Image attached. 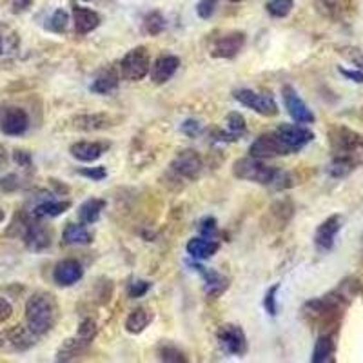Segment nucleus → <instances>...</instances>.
Wrapping results in <instances>:
<instances>
[{"mask_svg":"<svg viewBox=\"0 0 363 363\" xmlns=\"http://www.w3.org/2000/svg\"><path fill=\"white\" fill-rule=\"evenodd\" d=\"M333 149V162L329 166L330 177H345L356 166L363 163V134L347 127H333L329 131Z\"/></svg>","mask_w":363,"mask_h":363,"instance_id":"f257e3e1","label":"nucleus"},{"mask_svg":"<svg viewBox=\"0 0 363 363\" xmlns=\"http://www.w3.org/2000/svg\"><path fill=\"white\" fill-rule=\"evenodd\" d=\"M57 301L49 292H35L26 303V327L35 336L46 335L57 321Z\"/></svg>","mask_w":363,"mask_h":363,"instance_id":"f03ea898","label":"nucleus"},{"mask_svg":"<svg viewBox=\"0 0 363 363\" xmlns=\"http://www.w3.org/2000/svg\"><path fill=\"white\" fill-rule=\"evenodd\" d=\"M233 172L236 178L242 180L262 184V186H271L274 182H282L283 175L276 168H271L263 163L260 158H240L233 163Z\"/></svg>","mask_w":363,"mask_h":363,"instance_id":"7ed1b4c3","label":"nucleus"},{"mask_svg":"<svg viewBox=\"0 0 363 363\" xmlns=\"http://www.w3.org/2000/svg\"><path fill=\"white\" fill-rule=\"evenodd\" d=\"M274 134L280 140L287 154L298 153L300 149L306 148L307 143H311L315 140V133L311 130L303 127L301 124H283L274 131Z\"/></svg>","mask_w":363,"mask_h":363,"instance_id":"20e7f679","label":"nucleus"},{"mask_svg":"<svg viewBox=\"0 0 363 363\" xmlns=\"http://www.w3.org/2000/svg\"><path fill=\"white\" fill-rule=\"evenodd\" d=\"M122 77L130 82H139L143 77H148L151 69V57L145 48H134L130 53H125V57L120 62Z\"/></svg>","mask_w":363,"mask_h":363,"instance_id":"39448f33","label":"nucleus"},{"mask_svg":"<svg viewBox=\"0 0 363 363\" xmlns=\"http://www.w3.org/2000/svg\"><path fill=\"white\" fill-rule=\"evenodd\" d=\"M234 98L242 105L249 107L251 111H256L262 116L278 115V104L269 95H262V93H256V91L251 89H236L234 91Z\"/></svg>","mask_w":363,"mask_h":363,"instance_id":"423d86ee","label":"nucleus"},{"mask_svg":"<svg viewBox=\"0 0 363 363\" xmlns=\"http://www.w3.org/2000/svg\"><path fill=\"white\" fill-rule=\"evenodd\" d=\"M218 344H220V349L225 354H231V356H242V354L247 351V338H245V333L240 329L238 325L227 324L222 325L218 329Z\"/></svg>","mask_w":363,"mask_h":363,"instance_id":"0eeeda50","label":"nucleus"},{"mask_svg":"<svg viewBox=\"0 0 363 363\" xmlns=\"http://www.w3.org/2000/svg\"><path fill=\"white\" fill-rule=\"evenodd\" d=\"M283 102H285V107L289 111L291 118L296 122V124H312L315 122V115L312 111L309 109V105L301 100L298 93L292 89L291 86L283 87Z\"/></svg>","mask_w":363,"mask_h":363,"instance_id":"6e6552de","label":"nucleus"},{"mask_svg":"<svg viewBox=\"0 0 363 363\" xmlns=\"http://www.w3.org/2000/svg\"><path fill=\"white\" fill-rule=\"evenodd\" d=\"M172 171L180 175L182 178H187V180H195L198 178L202 171V158L198 157L196 151L193 149H186V151H182L178 153V157L172 160L171 163Z\"/></svg>","mask_w":363,"mask_h":363,"instance_id":"1a4fd4ad","label":"nucleus"},{"mask_svg":"<svg viewBox=\"0 0 363 363\" xmlns=\"http://www.w3.org/2000/svg\"><path fill=\"white\" fill-rule=\"evenodd\" d=\"M29 127V116L24 109L20 107H10L2 115L0 120V130L8 136H20L24 134Z\"/></svg>","mask_w":363,"mask_h":363,"instance_id":"9d476101","label":"nucleus"},{"mask_svg":"<svg viewBox=\"0 0 363 363\" xmlns=\"http://www.w3.org/2000/svg\"><path fill=\"white\" fill-rule=\"evenodd\" d=\"M339 229H342V216L339 215L329 216L327 220L321 222L315 234L316 247L320 249V251H330V249L335 247V240L338 236Z\"/></svg>","mask_w":363,"mask_h":363,"instance_id":"9b49d317","label":"nucleus"},{"mask_svg":"<svg viewBox=\"0 0 363 363\" xmlns=\"http://www.w3.org/2000/svg\"><path fill=\"white\" fill-rule=\"evenodd\" d=\"M82 276H84V271H82V265L77 260L67 258L58 262L53 269V280L55 283L60 287H69L75 285L77 282H80Z\"/></svg>","mask_w":363,"mask_h":363,"instance_id":"f8f14e48","label":"nucleus"},{"mask_svg":"<svg viewBox=\"0 0 363 363\" xmlns=\"http://www.w3.org/2000/svg\"><path fill=\"white\" fill-rule=\"evenodd\" d=\"M193 267L200 272L202 278H204V289H206L207 296L215 300V298L222 296V294L227 291L229 280H227L224 274H220L218 271H213V269L204 267V265H200V263H193Z\"/></svg>","mask_w":363,"mask_h":363,"instance_id":"ddd939ff","label":"nucleus"},{"mask_svg":"<svg viewBox=\"0 0 363 363\" xmlns=\"http://www.w3.org/2000/svg\"><path fill=\"white\" fill-rule=\"evenodd\" d=\"M249 153H251V157L260 158V160H262V158L283 157V154H287L285 149L282 148V143H280V140L276 139V134L274 133L258 136V139L251 143Z\"/></svg>","mask_w":363,"mask_h":363,"instance_id":"4468645a","label":"nucleus"},{"mask_svg":"<svg viewBox=\"0 0 363 363\" xmlns=\"http://www.w3.org/2000/svg\"><path fill=\"white\" fill-rule=\"evenodd\" d=\"M245 44V35L240 31H233L216 40L215 48L211 51V55L216 58H234L242 51Z\"/></svg>","mask_w":363,"mask_h":363,"instance_id":"2eb2a0df","label":"nucleus"},{"mask_svg":"<svg viewBox=\"0 0 363 363\" xmlns=\"http://www.w3.org/2000/svg\"><path fill=\"white\" fill-rule=\"evenodd\" d=\"M178 67H180V58L175 57V55H162L154 60V64L149 69L151 80L154 84H166L178 71Z\"/></svg>","mask_w":363,"mask_h":363,"instance_id":"dca6fc26","label":"nucleus"},{"mask_svg":"<svg viewBox=\"0 0 363 363\" xmlns=\"http://www.w3.org/2000/svg\"><path fill=\"white\" fill-rule=\"evenodd\" d=\"M107 148L109 145L102 142H77L73 143L69 153L78 162H95L107 151Z\"/></svg>","mask_w":363,"mask_h":363,"instance_id":"f3484780","label":"nucleus"},{"mask_svg":"<svg viewBox=\"0 0 363 363\" xmlns=\"http://www.w3.org/2000/svg\"><path fill=\"white\" fill-rule=\"evenodd\" d=\"M73 22H75V31L78 35H87L98 28L100 17L89 8H80V6L73 4Z\"/></svg>","mask_w":363,"mask_h":363,"instance_id":"a211bd4d","label":"nucleus"},{"mask_svg":"<svg viewBox=\"0 0 363 363\" xmlns=\"http://www.w3.org/2000/svg\"><path fill=\"white\" fill-rule=\"evenodd\" d=\"M24 240L26 245H28L31 251H44V249L49 247V244H51V234H49V231L46 229L42 224L29 222V224L26 225Z\"/></svg>","mask_w":363,"mask_h":363,"instance_id":"6ab92c4d","label":"nucleus"},{"mask_svg":"<svg viewBox=\"0 0 363 363\" xmlns=\"http://www.w3.org/2000/svg\"><path fill=\"white\" fill-rule=\"evenodd\" d=\"M218 249H220V244L216 240L206 238V236H198V238H191L187 242V253L195 260L211 258L218 253Z\"/></svg>","mask_w":363,"mask_h":363,"instance_id":"aec40b11","label":"nucleus"},{"mask_svg":"<svg viewBox=\"0 0 363 363\" xmlns=\"http://www.w3.org/2000/svg\"><path fill=\"white\" fill-rule=\"evenodd\" d=\"M73 130L77 131H102L113 125V118L109 115L98 113V115H80L75 116L71 122Z\"/></svg>","mask_w":363,"mask_h":363,"instance_id":"412c9836","label":"nucleus"},{"mask_svg":"<svg viewBox=\"0 0 363 363\" xmlns=\"http://www.w3.org/2000/svg\"><path fill=\"white\" fill-rule=\"evenodd\" d=\"M89 339H84L80 338V336H77V338H71V339H66L62 344V347L58 349L57 353V360L58 362H71V360L78 358V356H82V353L89 347Z\"/></svg>","mask_w":363,"mask_h":363,"instance_id":"4be33fe9","label":"nucleus"},{"mask_svg":"<svg viewBox=\"0 0 363 363\" xmlns=\"http://www.w3.org/2000/svg\"><path fill=\"white\" fill-rule=\"evenodd\" d=\"M62 240L67 245H87L93 242V233L86 225L67 224L62 233Z\"/></svg>","mask_w":363,"mask_h":363,"instance_id":"5701e85b","label":"nucleus"},{"mask_svg":"<svg viewBox=\"0 0 363 363\" xmlns=\"http://www.w3.org/2000/svg\"><path fill=\"white\" fill-rule=\"evenodd\" d=\"M118 75L115 73V69H105L95 80L91 82L89 89L96 93V95H109L118 87Z\"/></svg>","mask_w":363,"mask_h":363,"instance_id":"b1692460","label":"nucleus"},{"mask_svg":"<svg viewBox=\"0 0 363 363\" xmlns=\"http://www.w3.org/2000/svg\"><path fill=\"white\" fill-rule=\"evenodd\" d=\"M153 321V312L145 309V307H139V309H134L130 316H127V320H125V330L131 333V335H140L142 330H145L149 324Z\"/></svg>","mask_w":363,"mask_h":363,"instance_id":"393cba45","label":"nucleus"},{"mask_svg":"<svg viewBox=\"0 0 363 363\" xmlns=\"http://www.w3.org/2000/svg\"><path fill=\"white\" fill-rule=\"evenodd\" d=\"M104 207V200H100V198H89V200H86L78 207V218L82 220V224H95V222L100 218Z\"/></svg>","mask_w":363,"mask_h":363,"instance_id":"a878e982","label":"nucleus"},{"mask_svg":"<svg viewBox=\"0 0 363 363\" xmlns=\"http://www.w3.org/2000/svg\"><path fill=\"white\" fill-rule=\"evenodd\" d=\"M335 338L330 335H321L320 338L316 339L315 351H312V362L315 363H325L329 362L335 354Z\"/></svg>","mask_w":363,"mask_h":363,"instance_id":"bb28decb","label":"nucleus"},{"mask_svg":"<svg viewBox=\"0 0 363 363\" xmlns=\"http://www.w3.org/2000/svg\"><path fill=\"white\" fill-rule=\"evenodd\" d=\"M71 202H57V200H46L33 209L35 218H55L60 216L64 211L69 209Z\"/></svg>","mask_w":363,"mask_h":363,"instance_id":"cd10ccee","label":"nucleus"},{"mask_svg":"<svg viewBox=\"0 0 363 363\" xmlns=\"http://www.w3.org/2000/svg\"><path fill=\"white\" fill-rule=\"evenodd\" d=\"M10 339L17 349H29L35 344V335L28 327L26 329L24 327H17V329L11 330Z\"/></svg>","mask_w":363,"mask_h":363,"instance_id":"c85d7f7f","label":"nucleus"},{"mask_svg":"<svg viewBox=\"0 0 363 363\" xmlns=\"http://www.w3.org/2000/svg\"><path fill=\"white\" fill-rule=\"evenodd\" d=\"M166 26H168V22H166V19L162 17V13L160 11H151V13L143 19V28H145V31H148L149 35H160L166 29Z\"/></svg>","mask_w":363,"mask_h":363,"instance_id":"c756f323","label":"nucleus"},{"mask_svg":"<svg viewBox=\"0 0 363 363\" xmlns=\"http://www.w3.org/2000/svg\"><path fill=\"white\" fill-rule=\"evenodd\" d=\"M294 8V0H269L267 2V13L274 19H283L291 13Z\"/></svg>","mask_w":363,"mask_h":363,"instance_id":"7c9ffc66","label":"nucleus"},{"mask_svg":"<svg viewBox=\"0 0 363 363\" xmlns=\"http://www.w3.org/2000/svg\"><path fill=\"white\" fill-rule=\"evenodd\" d=\"M158 356H160V360H162V362H169V363L187 362L186 354L182 353L177 345H172V344L160 345V349H158Z\"/></svg>","mask_w":363,"mask_h":363,"instance_id":"2f4dec72","label":"nucleus"},{"mask_svg":"<svg viewBox=\"0 0 363 363\" xmlns=\"http://www.w3.org/2000/svg\"><path fill=\"white\" fill-rule=\"evenodd\" d=\"M67 20H69V17H67L66 11L57 10L51 15V19L48 20L46 28H48V31H53V33H64L67 29Z\"/></svg>","mask_w":363,"mask_h":363,"instance_id":"473e14b6","label":"nucleus"},{"mask_svg":"<svg viewBox=\"0 0 363 363\" xmlns=\"http://www.w3.org/2000/svg\"><path fill=\"white\" fill-rule=\"evenodd\" d=\"M198 229H200L202 236H206V238H211V240L218 238V222H216V218H213V216L202 218Z\"/></svg>","mask_w":363,"mask_h":363,"instance_id":"72a5a7b5","label":"nucleus"},{"mask_svg":"<svg viewBox=\"0 0 363 363\" xmlns=\"http://www.w3.org/2000/svg\"><path fill=\"white\" fill-rule=\"evenodd\" d=\"M225 122H227V127H229L231 134H236V136H238L240 133H244L245 131V120L240 113H229L227 118H225Z\"/></svg>","mask_w":363,"mask_h":363,"instance_id":"f704fd0d","label":"nucleus"},{"mask_svg":"<svg viewBox=\"0 0 363 363\" xmlns=\"http://www.w3.org/2000/svg\"><path fill=\"white\" fill-rule=\"evenodd\" d=\"M278 289H280V285H278V283H276V285H272L271 289L267 291V294H265V298H263V307H265L267 315H271V316L278 315V306H276Z\"/></svg>","mask_w":363,"mask_h":363,"instance_id":"c9c22d12","label":"nucleus"},{"mask_svg":"<svg viewBox=\"0 0 363 363\" xmlns=\"http://www.w3.org/2000/svg\"><path fill=\"white\" fill-rule=\"evenodd\" d=\"M96 330H98V327H96V324L91 318H86V320H82L80 325H78V333L77 336H80V338L84 339H93L96 335Z\"/></svg>","mask_w":363,"mask_h":363,"instance_id":"e433bc0d","label":"nucleus"},{"mask_svg":"<svg viewBox=\"0 0 363 363\" xmlns=\"http://www.w3.org/2000/svg\"><path fill=\"white\" fill-rule=\"evenodd\" d=\"M216 4H218V0H200L198 6H196V13L204 20L211 19L216 10Z\"/></svg>","mask_w":363,"mask_h":363,"instance_id":"4c0bfd02","label":"nucleus"},{"mask_svg":"<svg viewBox=\"0 0 363 363\" xmlns=\"http://www.w3.org/2000/svg\"><path fill=\"white\" fill-rule=\"evenodd\" d=\"M78 175L91 178L93 182H98V180H104V178L107 177V171H105L104 168H86V169H78Z\"/></svg>","mask_w":363,"mask_h":363,"instance_id":"58836bf2","label":"nucleus"},{"mask_svg":"<svg viewBox=\"0 0 363 363\" xmlns=\"http://www.w3.org/2000/svg\"><path fill=\"white\" fill-rule=\"evenodd\" d=\"M149 282H145V280H136V282L130 283V296L131 298H140L143 296L145 292L149 291Z\"/></svg>","mask_w":363,"mask_h":363,"instance_id":"ea45409f","label":"nucleus"},{"mask_svg":"<svg viewBox=\"0 0 363 363\" xmlns=\"http://www.w3.org/2000/svg\"><path fill=\"white\" fill-rule=\"evenodd\" d=\"M180 130H182V133L187 134L189 139H195V136H198V134H200L202 127H200V124L196 122V120L189 118V120H186L184 124H182Z\"/></svg>","mask_w":363,"mask_h":363,"instance_id":"a19ab883","label":"nucleus"},{"mask_svg":"<svg viewBox=\"0 0 363 363\" xmlns=\"http://www.w3.org/2000/svg\"><path fill=\"white\" fill-rule=\"evenodd\" d=\"M339 73H342L345 78L356 82V84H363V71H358V69L354 71V69H344V67H339Z\"/></svg>","mask_w":363,"mask_h":363,"instance_id":"79ce46f5","label":"nucleus"},{"mask_svg":"<svg viewBox=\"0 0 363 363\" xmlns=\"http://www.w3.org/2000/svg\"><path fill=\"white\" fill-rule=\"evenodd\" d=\"M11 312H13V307H11L10 301L4 300V298H0V321L8 320V318L11 316Z\"/></svg>","mask_w":363,"mask_h":363,"instance_id":"37998d69","label":"nucleus"},{"mask_svg":"<svg viewBox=\"0 0 363 363\" xmlns=\"http://www.w3.org/2000/svg\"><path fill=\"white\" fill-rule=\"evenodd\" d=\"M0 187H2L4 191H15V189L19 187V184H17V177H15V175H10V177L2 178V184H0Z\"/></svg>","mask_w":363,"mask_h":363,"instance_id":"c03bdc74","label":"nucleus"},{"mask_svg":"<svg viewBox=\"0 0 363 363\" xmlns=\"http://www.w3.org/2000/svg\"><path fill=\"white\" fill-rule=\"evenodd\" d=\"M15 6H29V0H15Z\"/></svg>","mask_w":363,"mask_h":363,"instance_id":"a18cd8bd","label":"nucleus"},{"mask_svg":"<svg viewBox=\"0 0 363 363\" xmlns=\"http://www.w3.org/2000/svg\"><path fill=\"white\" fill-rule=\"evenodd\" d=\"M4 49H6V42H4V39L0 37V55L4 53Z\"/></svg>","mask_w":363,"mask_h":363,"instance_id":"49530a36","label":"nucleus"},{"mask_svg":"<svg viewBox=\"0 0 363 363\" xmlns=\"http://www.w3.org/2000/svg\"><path fill=\"white\" fill-rule=\"evenodd\" d=\"M4 220V213H2V211H0V222Z\"/></svg>","mask_w":363,"mask_h":363,"instance_id":"de8ad7c7","label":"nucleus"},{"mask_svg":"<svg viewBox=\"0 0 363 363\" xmlns=\"http://www.w3.org/2000/svg\"><path fill=\"white\" fill-rule=\"evenodd\" d=\"M231 2H242V0H231Z\"/></svg>","mask_w":363,"mask_h":363,"instance_id":"09e8293b","label":"nucleus"},{"mask_svg":"<svg viewBox=\"0 0 363 363\" xmlns=\"http://www.w3.org/2000/svg\"><path fill=\"white\" fill-rule=\"evenodd\" d=\"M0 347H2V342H0Z\"/></svg>","mask_w":363,"mask_h":363,"instance_id":"8fccbe9b","label":"nucleus"},{"mask_svg":"<svg viewBox=\"0 0 363 363\" xmlns=\"http://www.w3.org/2000/svg\"><path fill=\"white\" fill-rule=\"evenodd\" d=\"M86 2H91V0H86Z\"/></svg>","mask_w":363,"mask_h":363,"instance_id":"3c124183","label":"nucleus"}]
</instances>
